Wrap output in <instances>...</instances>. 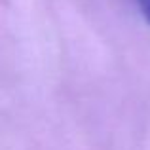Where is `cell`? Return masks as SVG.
Returning a JSON list of instances; mask_svg holds the SVG:
<instances>
[{
  "mask_svg": "<svg viewBox=\"0 0 150 150\" xmlns=\"http://www.w3.org/2000/svg\"><path fill=\"white\" fill-rule=\"evenodd\" d=\"M137 4H139V10L144 15V19L150 23V0H137Z\"/></svg>",
  "mask_w": 150,
  "mask_h": 150,
  "instance_id": "6da1fadb",
  "label": "cell"
}]
</instances>
